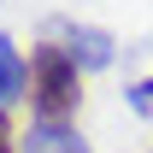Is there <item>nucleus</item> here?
<instances>
[{
	"label": "nucleus",
	"instance_id": "obj_4",
	"mask_svg": "<svg viewBox=\"0 0 153 153\" xmlns=\"http://www.w3.org/2000/svg\"><path fill=\"white\" fill-rule=\"evenodd\" d=\"M24 94H30V59L18 53V41H12V36H0V112L18 106Z\"/></svg>",
	"mask_w": 153,
	"mask_h": 153
},
{
	"label": "nucleus",
	"instance_id": "obj_5",
	"mask_svg": "<svg viewBox=\"0 0 153 153\" xmlns=\"http://www.w3.org/2000/svg\"><path fill=\"white\" fill-rule=\"evenodd\" d=\"M124 100H130V112H135V118H147V124H153V76L130 82V88H124Z\"/></svg>",
	"mask_w": 153,
	"mask_h": 153
},
{
	"label": "nucleus",
	"instance_id": "obj_3",
	"mask_svg": "<svg viewBox=\"0 0 153 153\" xmlns=\"http://www.w3.org/2000/svg\"><path fill=\"white\" fill-rule=\"evenodd\" d=\"M18 153H88V141L76 135V124H30V135H18Z\"/></svg>",
	"mask_w": 153,
	"mask_h": 153
},
{
	"label": "nucleus",
	"instance_id": "obj_6",
	"mask_svg": "<svg viewBox=\"0 0 153 153\" xmlns=\"http://www.w3.org/2000/svg\"><path fill=\"white\" fill-rule=\"evenodd\" d=\"M0 153H18V135H12V118L0 112Z\"/></svg>",
	"mask_w": 153,
	"mask_h": 153
},
{
	"label": "nucleus",
	"instance_id": "obj_2",
	"mask_svg": "<svg viewBox=\"0 0 153 153\" xmlns=\"http://www.w3.org/2000/svg\"><path fill=\"white\" fill-rule=\"evenodd\" d=\"M59 47L76 59V71H106L112 65V36L94 24H59Z\"/></svg>",
	"mask_w": 153,
	"mask_h": 153
},
{
	"label": "nucleus",
	"instance_id": "obj_1",
	"mask_svg": "<svg viewBox=\"0 0 153 153\" xmlns=\"http://www.w3.org/2000/svg\"><path fill=\"white\" fill-rule=\"evenodd\" d=\"M30 106L41 124H71L82 106V71L59 41H41L30 53Z\"/></svg>",
	"mask_w": 153,
	"mask_h": 153
}]
</instances>
